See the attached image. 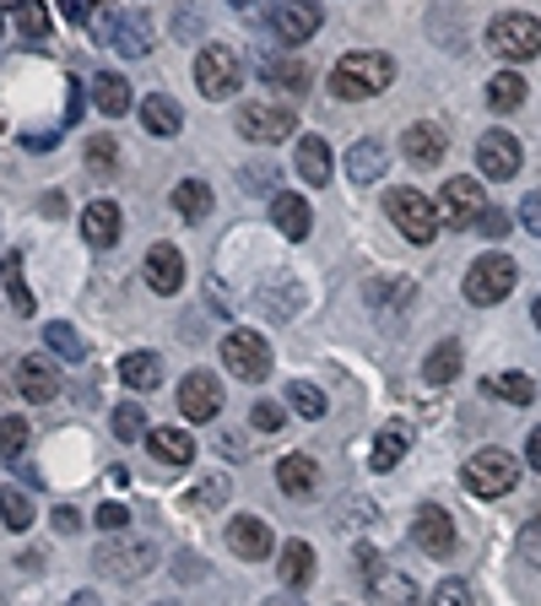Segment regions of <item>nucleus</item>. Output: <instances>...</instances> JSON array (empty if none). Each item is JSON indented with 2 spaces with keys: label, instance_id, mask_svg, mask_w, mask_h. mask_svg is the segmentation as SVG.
Returning a JSON list of instances; mask_svg holds the SVG:
<instances>
[{
  "label": "nucleus",
  "instance_id": "nucleus-48",
  "mask_svg": "<svg viewBox=\"0 0 541 606\" xmlns=\"http://www.w3.org/2000/svg\"><path fill=\"white\" fill-rule=\"evenodd\" d=\"M244 190H266V196H282V190H277V168H271V162H250V168H244Z\"/></svg>",
  "mask_w": 541,
  "mask_h": 606
},
{
  "label": "nucleus",
  "instance_id": "nucleus-8",
  "mask_svg": "<svg viewBox=\"0 0 541 606\" xmlns=\"http://www.w3.org/2000/svg\"><path fill=\"white\" fill-rule=\"evenodd\" d=\"M222 364H228V374L260 385V379L271 374V347H266L260 330H228V336H222Z\"/></svg>",
  "mask_w": 541,
  "mask_h": 606
},
{
  "label": "nucleus",
  "instance_id": "nucleus-19",
  "mask_svg": "<svg viewBox=\"0 0 541 606\" xmlns=\"http://www.w3.org/2000/svg\"><path fill=\"white\" fill-rule=\"evenodd\" d=\"M109 43L130 54V60H141V54H152V22H147V11H126V17H114L109 22Z\"/></svg>",
  "mask_w": 541,
  "mask_h": 606
},
{
  "label": "nucleus",
  "instance_id": "nucleus-13",
  "mask_svg": "<svg viewBox=\"0 0 541 606\" xmlns=\"http://www.w3.org/2000/svg\"><path fill=\"white\" fill-rule=\"evenodd\" d=\"M520 162H525V152H520V141H514L509 130H482V141H477V168H482L488 179H514Z\"/></svg>",
  "mask_w": 541,
  "mask_h": 606
},
{
  "label": "nucleus",
  "instance_id": "nucleus-20",
  "mask_svg": "<svg viewBox=\"0 0 541 606\" xmlns=\"http://www.w3.org/2000/svg\"><path fill=\"white\" fill-rule=\"evenodd\" d=\"M271 222H277V234L282 239H309V228H314V211H309V201L303 196H292V190H282V196H271Z\"/></svg>",
  "mask_w": 541,
  "mask_h": 606
},
{
  "label": "nucleus",
  "instance_id": "nucleus-17",
  "mask_svg": "<svg viewBox=\"0 0 541 606\" xmlns=\"http://www.w3.org/2000/svg\"><path fill=\"white\" fill-rule=\"evenodd\" d=\"M141 277H147V287H152L158 298H173V292L184 287V255H179L173 244H152V249H147Z\"/></svg>",
  "mask_w": 541,
  "mask_h": 606
},
{
  "label": "nucleus",
  "instance_id": "nucleus-53",
  "mask_svg": "<svg viewBox=\"0 0 541 606\" xmlns=\"http://www.w3.org/2000/svg\"><path fill=\"white\" fill-rule=\"evenodd\" d=\"M98 526H103V530H126L130 526V509H126V504H103V509H98Z\"/></svg>",
  "mask_w": 541,
  "mask_h": 606
},
{
  "label": "nucleus",
  "instance_id": "nucleus-61",
  "mask_svg": "<svg viewBox=\"0 0 541 606\" xmlns=\"http://www.w3.org/2000/svg\"><path fill=\"white\" fill-rule=\"evenodd\" d=\"M22 6H28V0H0V11H22Z\"/></svg>",
  "mask_w": 541,
  "mask_h": 606
},
{
  "label": "nucleus",
  "instance_id": "nucleus-27",
  "mask_svg": "<svg viewBox=\"0 0 541 606\" xmlns=\"http://www.w3.org/2000/svg\"><path fill=\"white\" fill-rule=\"evenodd\" d=\"M384 162H390V152H384V141H352L347 147V173L358 179V185H374L379 173H384Z\"/></svg>",
  "mask_w": 541,
  "mask_h": 606
},
{
  "label": "nucleus",
  "instance_id": "nucleus-15",
  "mask_svg": "<svg viewBox=\"0 0 541 606\" xmlns=\"http://www.w3.org/2000/svg\"><path fill=\"white\" fill-rule=\"evenodd\" d=\"M320 22H325V17H320V6H314V0H282V6L271 11V33H277L282 43L314 39V33H320Z\"/></svg>",
  "mask_w": 541,
  "mask_h": 606
},
{
  "label": "nucleus",
  "instance_id": "nucleus-31",
  "mask_svg": "<svg viewBox=\"0 0 541 606\" xmlns=\"http://www.w3.org/2000/svg\"><path fill=\"white\" fill-rule=\"evenodd\" d=\"M120 379H126V390H158L163 385V358L158 352H130V358H120Z\"/></svg>",
  "mask_w": 541,
  "mask_h": 606
},
{
  "label": "nucleus",
  "instance_id": "nucleus-41",
  "mask_svg": "<svg viewBox=\"0 0 541 606\" xmlns=\"http://www.w3.org/2000/svg\"><path fill=\"white\" fill-rule=\"evenodd\" d=\"M288 406L298 411V417H309V423H314V417H325V390H320V385H309V379H292V385H288Z\"/></svg>",
  "mask_w": 541,
  "mask_h": 606
},
{
  "label": "nucleus",
  "instance_id": "nucleus-59",
  "mask_svg": "<svg viewBox=\"0 0 541 606\" xmlns=\"http://www.w3.org/2000/svg\"><path fill=\"white\" fill-rule=\"evenodd\" d=\"M260 606H303V602H298V596H266Z\"/></svg>",
  "mask_w": 541,
  "mask_h": 606
},
{
  "label": "nucleus",
  "instance_id": "nucleus-30",
  "mask_svg": "<svg viewBox=\"0 0 541 606\" xmlns=\"http://www.w3.org/2000/svg\"><path fill=\"white\" fill-rule=\"evenodd\" d=\"M369 590H374L379 606H417V585L407 574H395V568H374L369 574Z\"/></svg>",
  "mask_w": 541,
  "mask_h": 606
},
{
  "label": "nucleus",
  "instance_id": "nucleus-12",
  "mask_svg": "<svg viewBox=\"0 0 541 606\" xmlns=\"http://www.w3.org/2000/svg\"><path fill=\"white\" fill-rule=\"evenodd\" d=\"M412 542L428 553V558H450V553H455V520H450V509L422 504L417 520H412Z\"/></svg>",
  "mask_w": 541,
  "mask_h": 606
},
{
  "label": "nucleus",
  "instance_id": "nucleus-22",
  "mask_svg": "<svg viewBox=\"0 0 541 606\" xmlns=\"http://www.w3.org/2000/svg\"><path fill=\"white\" fill-rule=\"evenodd\" d=\"M401 147H407V158H412L417 168H433V162H444V152H450V136H444L433 120H422V125L407 130V141H401Z\"/></svg>",
  "mask_w": 541,
  "mask_h": 606
},
{
  "label": "nucleus",
  "instance_id": "nucleus-35",
  "mask_svg": "<svg viewBox=\"0 0 541 606\" xmlns=\"http://www.w3.org/2000/svg\"><path fill=\"white\" fill-rule=\"evenodd\" d=\"M260 81L288 87V92H303V87H309V66H303V60H288V54H266V60H260Z\"/></svg>",
  "mask_w": 541,
  "mask_h": 606
},
{
  "label": "nucleus",
  "instance_id": "nucleus-36",
  "mask_svg": "<svg viewBox=\"0 0 541 606\" xmlns=\"http://www.w3.org/2000/svg\"><path fill=\"white\" fill-rule=\"evenodd\" d=\"M525 92H531V81L520 77V71H499V77L488 81V109L509 115V109H520V103H525Z\"/></svg>",
  "mask_w": 541,
  "mask_h": 606
},
{
  "label": "nucleus",
  "instance_id": "nucleus-4",
  "mask_svg": "<svg viewBox=\"0 0 541 606\" xmlns=\"http://www.w3.org/2000/svg\"><path fill=\"white\" fill-rule=\"evenodd\" d=\"M384 217L401 228V239L412 244H433V234H439V206L428 201L422 190H390L384 196Z\"/></svg>",
  "mask_w": 541,
  "mask_h": 606
},
{
  "label": "nucleus",
  "instance_id": "nucleus-55",
  "mask_svg": "<svg viewBox=\"0 0 541 606\" xmlns=\"http://www.w3.org/2000/svg\"><path fill=\"white\" fill-rule=\"evenodd\" d=\"M22 147H28V152H49V147H60V130H43V136H22Z\"/></svg>",
  "mask_w": 541,
  "mask_h": 606
},
{
  "label": "nucleus",
  "instance_id": "nucleus-33",
  "mask_svg": "<svg viewBox=\"0 0 541 606\" xmlns=\"http://www.w3.org/2000/svg\"><path fill=\"white\" fill-rule=\"evenodd\" d=\"M43 347H49L54 358H66V364H82V358H87L82 330H77L71 320H49V325H43Z\"/></svg>",
  "mask_w": 541,
  "mask_h": 606
},
{
  "label": "nucleus",
  "instance_id": "nucleus-1",
  "mask_svg": "<svg viewBox=\"0 0 541 606\" xmlns=\"http://www.w3.org/2000/svg\"><path fill=\"white\" fill-rule=\"evenodd\" d=\"M395 81V60L390 54H379V49H352V54H341L331 71V92L341 103H363V98H374Z\"/></svg>",
  "mask_w": 541,
  "mask_h": 606
},
{
  "label": "nucleus",
  "instance_id": "nucleus-57",
  "mask_svg": "<svg viewBox=\"0 0 541 606\" xmlns=\"http://www.w3.org/2000/svg\"><path fill=\"white\" fill-rule=\"evenodd\" d=\"M525 460H531V471H541V428H531V439H525Z\"/></svg>",
  "mask_w": 541,
  "mask_h": 606
},
{
  "label": "nucleus",
  "instance_id": "nucleus-18",
  "mask_svg": "<svg viewBox=\"0 0 541 606\" xmlns=\"http://www.w3.org/2000/svg\"><path fill=\"white\" fill-rule=\"evenodd\" d=\"M120 228H126L120 206H114V201H87V211H82V239L92 244V249H114V244H120Z\"/></svg>",
  "mask_w": 541,
  "mask_h": 606
},
{
  "label": "nucleus",
  "instance_id": "nucleus-16",
  "mask_svg": "<svg viewBox=\"0 0 541 606\" xmlns=\"http://www.w3.org/2000/svg\"><path fill=\"white\" fill-rule=\"evenodd\" d=\"M17 396L33 406H49L54 396H60V368L49 364L43 352H33V358H22L17 364Z\"/></svg>",
  "mask_w": 541,
  "mask_h": 606
},
{
  "label": "nucleus",
  "instance_id": "nucleus-6",
  "mask_svg": "<svg viewBox=\"0 0 541 606\" xmlns=\"http://www.w3.org/2000/svg\"><path fill=\"white\" fill-rule=\"evenodd\" d=\"M520 282V266L509 255H482L471 271H465V298L471 304H503Z\"/></svg>",
  "mask_w": 541,
  "mask_h": 606
},
{
  "label": "nucleus",
  "instance_id": "nucleus-26",
  "mask_svg": "<svg viewBox=\"0 0 541 606\" xmlns=\"http://www.w3.org/2000/svg\"><path fill=\"white\" fill-rule=\"evenodd\" d=\"M147 449H152V460H163V466H190V460H196V439H190L184 428H152V434H147Z\"/></svg>",
  "mask_w": 541,
  "mask_h": 606
},
{
  "label": "nucleus",
  "instance_id": "nucleus-50",
  "mask_svg": "<svg viewBox=\"0 0 541 606\" xmlns=\"http://www.w3.org/2000/svg\"><path fill=\"white\" fill-rule=\"evenodd\" d=\"M520 228H525V234H537V239H541V190H531V196L520 201Z\"/></svg>",
  "mask_w": 541,
  "mask_h": 606
},
{
  "label": "nucleus",
  "instance_id": "nucleus-62",
  "mask_svg": "<svg viewBox=\"0 0 541 606\" xmlns=\"http://www.w3.org/2000/svg\"><path fill=\"white\" fill-rule=\"evenodd\" d=\"M228 6H233V11H254V0H228Z\"/></svg>",
  "mask_w": 541,
  "mask_h": 606
},
{
  "label": "nucleus",
  "instance_id": "nucleus-40",
  "mask_svg": "<svg viewBox=\"0 0 541 606\" xmlns=\"http://www.w3.org/2000/svg\"><path fill=\"white\" fill-rule=\"evenodd\" d=\"M488 390H493L499 401H509V406H531V401H537V385H531L525 374H493V379H488Z\"/></svg>",
  "mask_w": 541,
  "mask_h": 606
},
{
  "label": "nucleus",
  "instance_id": "nucleus-60",
  "mask_svg": "<svg viewBox=\"0 0 541 606\" xmlns=\"http://www.w3.org/2000/svg\"><path fill=\"white\" fill-rule=\"evenodd\" d=\"M71 606H98V596H87L82 590V596H71Z\"/></svg>",
  "mask_w": 541,
  "mask_h": 606
},
{
  "label": "nucleus",
  "instance_id": "nucleus-44",
  "mask_svg": "<svg viewBox=\"0 0 541 606\" xmlns=\"http://www.w3.org/2000/svg\"><path fill=\"white\" fill-rule=\"evenodd\" d=\"M228 493H233V483L228 477H207V483L196 487L190 498H184V509L190 515H201V509H217V504H228Z\"/></svg>",
  "mask_w": 541,
  "mask_h": 606
},
{
  "label": "nucleus",
  "instance_id": "nucleus-38",
  "mask_svg": "<svg viewBox=\"0 0 541 606\" xmlns=\"http://www.w3.org/2000/svg\"><path fill=\"white\" fill-rule=\"evenodd\" d=\"M33 520H39V515H33V498H28L22 487H0V526H6V530H28Z\"/></svg>",
  "mask_w": 541,
  "mask_h": 606
},
{
  "label": "nucleus",
  "instance_id": "nucleus-11",
  "mask_svg": "<svg viewBox=\"0 0 541 606\" xmlns=\"http://www.w3.org/2000/svg\"><path fill=\"white\" fill-rule=\"evenodd\" d=\"M179 411H184V423H211V417L222 411V385H217V374H207V368L184 374V379H179Z\"/></svg>",
  "mask_w": 541,
  "mask_h": 606
},
{
  "label": "nucleus",
  "instance_id": "nucleus-24",
  "mask_svg": "<svg viewBox=\"0 0 541 606\" xmlns=\"http://www.w3.org/2000/svg\"><path fill=\"white\" fill-rule=\"evenodd\" d=\"M141 130L147 136H179L184 130V109L168 92H152V98H141Z\"/></svg>",
  "mask_w": 541,
  "mask_h": 606
},
{
  "label": "nucleus",
  "instance_id": "nucleus-51",
  "mask_svg": "<svg viewBox=\"0 0 541 606\" xmlns=\"http://www.w3.org/2000/svg\"><path fill=\"white\" fill-rule=\"evenodd\" d=\"M477 228H482V234H488V239H503V234H509V211H499V206H488V211H482V222H477Z\"/></svg>",
  "mask_w": 541,
  "mask_h": 606
},
{
  "label": "nucleus",
  "instance_id": "nucleus-10",
  "mask_svg": "<svg viewBox=\"0 0 541 606\" xmlns=\"http://www.w3.org/2000/svg\"><path fill=\"white\" fill-rule=\"evenodd\" d=\"M233 130L244 141H288L292 130H298V115H292L288 103H244L233 115Z\"/></svg>",
  "mask_w": 541,
  "mask_h": 606
},
{
  "label": "nucleus",
  "instance_id": "nucleus-49",
  "mask_svg": "<svg viewBox=\"0 0 541 606\" xmlns=\"http://www.w3.org/2000/svg\"><path fill=\"white\" fill-rule=\"evenodd\" d=\"M433 606H477V602H471V585H465V579H444V585L433 590Z\"/></svg>",
  "mask_w": 541,
  "mask_h": 606
},
{
  "label": "nucleus",
  "instance_id": "nucleus-34",
  "mask_svg": "<svg viewBox=\"0 0 541 606\" xmlns=\"http://www.w3.org/2000/svg\"><path fill=\"white\" fill-rule=\"evenodd\" d=\"M460 364H465L460 341H439V347L428 352V364H422V379H428V385H455V379H460Z\"/></svg>",
  "mask_w": 541,
  "mask_h": 606
},
{
  "label": "nucleus",
  "instance_id": "nucleus-7",
  "mask_svg": "<svg viewBox=\"0 0 541 606\" xmlns=\"http://www.w3.org/2000/svg\"><path fill=\"white\" fill-rule=\"evenodd\" d=\"M482 211H488V196H482V185L471 173L444 179V190H439V222L444 228H477Z\"/></svg>",
  "mask_w": 541,
  "mask_h": 606
},
{
  "label": "nucleus",
  "instance_id": "nucleus-45",
  "mask_svg": "<svg viewBox=\"0 0 541 606\" xmlns=\"http://www.w3.org/2000/svg\"><path fill=\"white\" fill-rule=\"evenodd\" d=\"M22 455H28V423L0 417V460H22Z\"/></svg>",
  "mask_w": 541,
  "mask_h": 606
},
{
  "label": "nucleus",
  "instance_id": "nucleus-46",
  "mask_svg": "<svg viewBox=\"0 0 541 606\" xmlns=\"http://www.w3.org/2000/svg\"><path fill=\"white\" fill-rule=\"evenodd\" d=\"M250 428L266 439V434H282V406L277 401H254L250 406Z\"/></svg>",
  "mask_w": 541,
  "mask_h": 606
},
{
  "label": "nucleus",
  "instance_id": "nucleus-5",
  "mask_svg": "<svg viewBox=\"0 0 541 606\" xmlns=\"http://www.w3.org/2000/svg\"><path fill=\"white\" fill-rule=\"evenodd\" d=\"M196 87H201V98H211V103L233 98L239 92V54L228 43H207L196 54Z\"/></svg>",
  "mask_w": 541,
  "mask_h": 606
},
{
  "label": "nucleus",
  "instance_id": "nucleus-56",
  "mask_svg": "<svg viewBox=\"0 0 541 606\" xmlns=\"http://www.w3.org/2000/svg\"><path fill=\"white\" fill-rule=\"evenodd\" d=\"M207 298H211V309H217V315H233V304H228V287L217 282V277H211V287H207Z\"/></svg>",
  "mask_w": 541,
  "mask_h": 606
},
{
  "label": "nucleus",
  "instance_id": "nucleus-54",
  "mask_svg": "<svg viewBox=\"0 0 541 606\" xmlns=\"http://www.w3.org/2000/svg\"><path fill=\"white\" fill-rule=\"evenodd\" d=\"M49 520H54V530H60V536H77V530H82V515H77L71 504H60V509H54Z\"/></svg>",
  "mask_w": 541,
  "mask_h": 606
},
{
  "label": "nucleus",
  "instance_id": "nucleus-63",
  "mask_svg": "<svg viewBox=\"0 0 541 606\" xmlns=\"http://www.w3.org/2000/svg\"><path fill=\"white\" fill-rule=\"evenodd\" d=\"M531 315H537V330H541V298H537V304H531Z\"/></svg>",
  "mask_w": 541,
  "mask_h": 606
},
{
  "label": "nucleus",
  "instance_id": "nucleus-21",
  "mask_svg": "<svg viewBox=\"0 0 541 606\" xmlns=\"http://www.w3.org/2000/svg\"><path fill=\"white\" fill-rule=\"evenodd\" d=\"M292 168L303 173V185L325 190V185H331V147H325L320 136H303V141L292 147Z\"/></svg>",
  "mask_w": 541,
  "mask_h": 606
},
{
  "label": "nucleus",
  "instance_id": "nucleus-32",
  "mask_svg": "<svg viewBox=\"0 0 541 606\" xmlns=\"http://www.w3.org/2000/svg\"><path fill=\"white\" fill-rule=\"evenodd\" d=\"M0 287H6V298H11V309L17 315H33L39 304H33V292H28V277H22V255L11 249V255H0Z\"/></svg>",
  "mask_w": 541,
  "mask_h": 606
},
{
  "label": "nucleus",
  "instance_id": "nucleus-39",
  "mask_svg": "<svg viewBox=\"0 0 541 606\" xmlns=\"http://www.w3.org/2000/svg\"><path fill=\"white\" fill-rule=\"evenodd\" d=\"M49 28H54V17H49V6H43V0H28V6H22V11H17V33H22V39L28 43H49Z\"/></svg>",
  "mask_w": 541,
  "mask_h": 606
},
{
  "label": "nucleus",
  "instance_id": "nucleus-9",
  "mask_svg": "<svg viewBox=\"0 0 541 606\" xmlns=\"http://www.w3.org/2000/svg\"><path fill=\"white\" fill-rule=\"evenodd\" d=\"M92 564H98V574H109V579H141V574L158 568V547L152 542H103L92 553Z\"/></svg>",
  "mask_w": 541,
  "mask_h": 606
},
{
  "label": "nucleus",
  "instance_id": "nucleus-3",
  "mask_svg": "<svg viewBox=\"0 0 541 606\" xmlns=\"http://www.w3.org/2000/svg\"><path fill=\"white\" fill-rule=\"evenodd\" d=\"M460 483H465L471 498H503L509 487L520 483V460H514L509 449H477V455L465 460Z\"/></svg>",
  "mask_w": 541,
  "mask_h": 606
},
{
  "label": "nucleus",
  "instance_id": "nucleus-37",
  "mask_svg": "<svg viewBox=\"0 0 541 606\" xmlns=\"http://www.w3.org/2000/svg\"><path fill=\"white\" fill-rule=\"evenodd\" d=\"M173 211L184 217V222H201L211 211V185L207 179H184V185H173Z\"/></svg>",
  "mask_w": 541,
  "mask_h": 606
},
{
  "label": "nucleus",
  "instance_id": "nucleus-47",
  "mask_svg": "<svg viewBox=\"0 0 541 606\" xmlns=\"http://www.w3.org/2000/svg\"><path fill=\"white\" fill-rule=\"evenodd\" d=\"M514 547H520V564L541 568V520H525V526H520V542H514Z\"/></svg>",
  "mask_w": 541,
  "mask_h": 606
},
{
  "label": "nucleus",
  "instance_id": "nucleus-52",
  "mask_svg": "<svg viewBox=\"0 0 541 606\" xmlns=\"http://www.w3.org/2000/svg\"><path fill=\"white\" fill-rule=\"evenodd\" d=\"M98 11V0H60V17L66 22H77V28H87V17Z\"/></svg>",
  "mask_w": 541,
  "mask_h": 606
},
{
  "label": "nucleus",
  "instance_id": "nucleus-42",
  "mask_svg": "<svg viewBox=\"0 0 541 606\" xmlns=\"http://www.w3.org/2000/svg\"><path fill=\"white\" fill-rule=\"evenodd\" d=\"M147 434H152V423H147V411H141V406L136 401H126V406H114V439H147Z\"/></svg>",
  "mask_w": 541,
  "mask_h": 606
},
{
  "label": "nucleus",
  "instance_id": "nucleus-58",
  "mask_svg": "<svg viewBox=\"0 0 541 606\" xmlns=\"http://www.w3.org/2000/svg\"><path fill=\"white\" fill-rule=\"evenodd\" d=\"M66 87H71V125H77V120H82V81L71 77Z\"/></svg>",
  "mask_w": 541,
  "mask_h": 606
},
{
  "label": "nucleus",
  "instance_id": "nucleus-25",
  "mask_svg": "<svg viewBox=\"0 0 541 606\" xmlns=\"http://www.w3.org/2000/svg\"><path fill=\"white\" fill-rule=\"evenodd\" d=\"M277 487H282L288 498H314V493H320V466H314L309 455H288V460L277 466Z\"/></svg>",
  "mask_w": 541,
  "mask_h": 606
},
{
  "label": "nucleus",
  "instance_id": "nucleus-28",
  "mask_svg": "<svg viewBox=\"0 0 541 606\" xmlns=\"http://www.w3.org/2000/svg\"><path fill=\"white\" fill-rule=\"evenodd\" d=\"M407 449H412V428L390 423V428H379L374 449H369V466H374V471H390V466H401V460H407Z\"/></svg>",
  "mask_w": 541,
  "mask_h": 606
},
{
  "label": "nucleus",
  "instance_id": "nucleus-23",
  "mask_svg": "<svg viewBox=\"0 0 541 606\" xmlns=\"http://www.w3.org/2000/svg\"><path fill=\"white\" fill-rule=\"evenodd\" d=\"M277 574H282L288 590H303V585L314 579V547H309L303 536L282 542V553H277Z\"/></svg>",
  "mask_w": 541,
  "mask_h": 606
},
{
  "label": "nucleus",
  "instance_id": "nucleus-14",
  "mask_svg": "<svg viewBox=\"0 0 541 606\" xmlns=\"http://www.w3.org/2000/svg\"><path fill=\"white\" fill-rule=\"evenodd\" d=\"M271 526L260 520V515H233L228 520V553L233 558H244V564H266L271 558Z\"/></svg>",
  "mask_w": 541,
  "mask_h": 606
},
{
  "label": "nucleus",
  "instance_id": "nucleus-29",
  "mask_svg": "<svg viewBox=\"0 0 541 606\" xmlns=\"http://www.w3.org/2000/svg\"><path fill=\"white\" fill-rule=\"evenodd\" d=\"M92 103H98L109 120H120L130 109V81L120 77V71H98V77H92Z\"/></svg>",
  "mask_w": 541,
  "mask_h": 606
},
{
  "label": "nucleus",
  "instance_id": "nucleus-43",
  "mask_svg": "<svg viewBox=\"0 0 541 606\" xmlns=\"http://www.w3.org/2000/svg\"><path fill=\"white\" fill-rule=\"evenodd\" d=\"M114 168H120V147H114V136H92V141H87V173H103V179H109Z\"/></svg>",
  "mask_w": 541,
  "mask_h": 606
},
{
  "label": "nucleus",
  "instance_id": "nucleus-2",
  "mask_svg": "<svg viewBox=\"0 0 541 606\" xmlns=\"http://www.w3.org/2000/svg\"><path fill=\"white\" fill-rule=\"evenodd\" d=\"M488 49L509 66H525V60L541 54V22L531 11H503V17L488 22Z\"/></svg>",
  "mask_w": 541,
  "mask_h": 606
}]
</instances>
